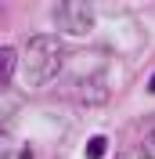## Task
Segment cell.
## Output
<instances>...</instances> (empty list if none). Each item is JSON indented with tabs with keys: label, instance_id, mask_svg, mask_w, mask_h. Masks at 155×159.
I'll return each instance as SVG.
<instances>
[{
	"label": "cell",
	"instance_id": "5b68a950",
	"mask_svg": "<svg viewBox=\"0 0 155 159\" xmlns=\"http://www.w3.org/2000/svg\"><path fill=\"white\" fill-rule=\"evenodd\" d=\"M105 148H108V138L105 134H94L87 141V159H105Z\"/></svg>",
	"mask_w": 155,
	"mask_h": 159
},
{
	"label": "cell",
	"instance_id": "30bf717a",
	"mask_svg": "<svg viewBox=\"0 0 155 159\" xmlns=\"http://www.w3.org/2000/svg\"><path fill=\"white\" fill-rule=\"evenodd\" d=\"M119 159H123V156H119Z\"/></svg>",
	"mask_w": 155,
	"mask_h": 159
},
{
	"label": "cell",
	"instance_id": "3957f363",
	"mask_svg": "<svg viewBox=\"0 0 155 159\" xmlns=\"http://www.w3.org/2000/svg\"><path fill=\"white\" fill-rule=\"evenodd\" d=\"M69 94L79 105H105L108 101V83H105V76H83V80L69 83Z\"/></svg>",
	"mask_w": 155,
	"mask_h": 159
},
{
	"label": "cell",
	"instance_id": "52a82bcc",
	"mask_svg": "<svg viewBox=\"0 0 155 159\" xmlns=\"http://www.w3.org/2000/svg\"><path fill=\"white\" fill-rule=\"evenodd\" d=\"M141 159H155V127L141 138Z\"/></svg>",
	"mask_w": 155,
	"mask_h": 159
},
{
	"label": "cell",
	"instance_id": "9c48e42d",
	"mask_svg": "<svg viewBox=\"0 0 155 159\" xmlns=\"http://www.w3.org/2000/svg\"><path fill=\"white\" fill-rule=\"evenodd\" d=\"M18 159H33V152H29V148H22V152H18Z\"/></svg>",
	"mask_w": 155,
	"mask_h": 159
},
{
	"label": "cell",
	"instance_id": "8992f818",
	"mask_svg": "<svg viewBox=\"0 0 155 159\" xmlns=\"http://www.w3.org/2000/svg\"><path fill=\"white\" fill-rule=\"evenodd\" d=\"M11 152H15V138L7 127H0V159H11Z\"/></svg>",
	"mask_w": 155,
	"mask_h": 159
},
{
	"label": "cell",
	"instance_id": "6da1fadb",
	"mask_svg": "<svg viewBox=\"0 0 155 159\" xmlns=\"http://www.w3.org/2000/svg\"><path fill=\"white\" fill-rule=\"evenodd\" d=\"M65 65V43L54 33H36L25 43V58H22V76L25 87H43L61 72Z\"/></svg>",
	"mask_w": 155,
	"mask_h": 159
},
{
	"label": "cell",
	"instance_id": "ba28073f",
	"mask_svg": "<svg viewBox=\"0 0 155 159\" xmlns=\"http://www.w3.org/2000/svg\"><path fill=\"white\" fill-rule=\"evenodd\" d=\"M148 94H155V72H152V80H148Z\"/></svg>",
	"mask_w": 155,
	"mask_h": 159
},
{
	"label": "cell",
	"instance_id": "277c9868",
	"mask_svg": "<svg viewBox=\"0 0 155 159\" xmlns=\"http://www.w3.org/2000/svg\"><path fill=\"white\" fill-rule=\"evenodd\" d=\"M18 51L15 47H0V94H4V87L11 83V76H15V69H18Z\"/></svg>",
	"mask_w": 155,
	"mask_h": 159
},
{
	"label": "cell",
	"instance_id": "7a4b0ae2",
	"mask_svg": "<svg viewBox=\"0 0 155 159\" xmlns=\"http://www.w3.org/2000/svg\"><path fill=\"white\" fill-rule=\"evenodd\" d=\"M51 18H54V29L69 33V36H87L94 29V7L83 4V0H61V4H54Z\"/></svg>",
	"mask_w": 155,
	"mask_h": 159
}]
</instances>
